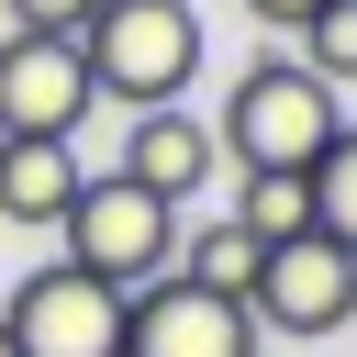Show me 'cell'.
Listing matches in <instances>:
<instances>
[{
    "label": "cell",
    "instance_id": "obj_4",
    "mask_svg": "<svg viewBox=\"0 0 357 357\" xmlns=\"http://www.w3.org/2000/svg\"><path fill=\"white\" fill-rule=\"evenodd\" d=\"M245 324H257V346L268 335H335V324H357V257H335L324 234H290V245H268L257 257V279H245Z\"/></svg>",
    "mask_w": 357,
    "mask_h": 357
},
{
    "label": "cell",
    "instance_id": "obj_2",
    "mask_svg": "<svg viewBox=\"0 0 357 357\" xmlns=\"http://www.w3.org/2000/svg\"><path fill=\"white\" fill-rule=\"evenodd\" d=\"M78 67H89V100L178 112V89L201 67V11L190 0H100L78 22Z\"/></svg>",
    "mask_w": 357,
    "mask_h": 357
},
{
    "label": "cell",
    "instance_id": "obj_14",
    "mask_svg": "<svg viewBox=\"0 0 357 357\" xmlns=\"http://www.w3.org/2000/svg\"><path fill=\"white\" fill-rule=\"evenodd\" d=\"M11 11V33H56V45H78V22L100 11V0H0Z\"/></svg>",
    "mask_w": 357,
    "mask_h": 357
},
{
    "label": "cell",
    "instance_id": "obj_1",
    "mask_svg": "<svg viewBox=\"0 0 357 357\" xmlns=\"http://www.w3.org/2000/svg\"><path fill=\"white\" fill-rule=\"evenodd\" d=\"M346 134V100L301 67V56H257L212 123V145L245 167V178H312V156Z\"/></svg>",
    "mask_w": 357,
    "mask_h": 357
},
{
    "label": "cell",
    "instance_id": "obj_8",
    "mask_svg": "<svg viewBox=\"0 0 357 357\" xmlns=\"http://www.w3.org/2000/svg\"><path fill=\"white\" fill-rule=\"evenodd\" d=\"M212 167H223L212 123H190V112H134V145H123V167H112V178H134L145 201H167V212H178Z\"/></svg>",
    "mask_w": 357,
    "mask_h": 357
},
{
    "label": "cell",
    "instance_id": "obj_6",
    "mask_svg": "<svg viewBox=\"0 0 357 357\" xmlns=\"http://www.w3.org/2000/svg\"><path fill=\"white\" fill-rule=\"evenodd\" d=\"M89 123V67L56 33H0V145H67Z\"/></svg>",
    "mask_w": 357,
    "mask_h": 357
},
{
    "label": "cell",
    "instance_id": "obj_10",
    "mask_svg": "<svg viewBox=\"0 0 357 357\" xmlns=\"http://www.w3.org/2000/svg\"><path fill=\"white\" fill-rule=\"evenodd\" d=\"M257 257L268 245H290V234H312V178H234V212H223Z\"/></svg>",
    "mask_w": 357,
    "mask_h": 357
},
{
    "label": "cell",
    "instance_id": "obj_11",
    "mask_svg": "<svg viewBox=\"0 0 357 357\" xmlns=\"http://www.w3.org/2000/svg\"><path fill=\"white\" fill-rule=\"evenodd\" d=\"M167 279H190V290H212V301H245V279H257V245H245L234 223H190V245L167 257Z\"/></svg>",
    "mask_w": 357,
    "mask_h": 357
},
{
    "label": "cell",
    "instance_id": "obj_13",
    "mask_svg": "<svg viewBox=\"0 0 357 357\" xmlns=\"http://www.w3.org/2000/svg\"><path fill=\"white\" fill-rule=\"evenodd\" d=\"M301 67H312L324 89H346V78H357V0H335V11H312V22H301Z\"/></svg>",
    "mask_w": 357,
    "mask_h": 357
},
{
    "label": "cell",
    "instance_id": "obj_7",
    "mask_svg": "<svg viewBox=\"0 0 357 357\" xmlns=\"http://www.w3.org/2000/svg\"><path fill=\"white\" fill-rule=\"evenodd\" d=\"M123 357H257V324H245V301L156 279V290L123 301Z\"/></svg>",
    "mask_w": 357,
    "mask_h": 357
},
{
    "label": "cell",
    "instance_id": "obj_16",
    "mask_svg": "<svg viewBox=\"0 0 357 357\" xmlns=\"http://www.w3.org/2000/svg\"><path fill=\"white\" fill-rule=\"evenodd\" d=\"M0 357H11V335H0Z\"/></svg>",
    "mask_w": 357,
    "mask_h": 357
},
{
    "label": "cell",
    "instance_id": "obj_15",
    "mask_svg": "<svg viewBox=\"0 0 357 357\" xmlns=\"http://www.w3.org/2000/svg\"><path fill=\"white\" fill-rule=\"evenodd\" d=\"M245 11H257V22H279V33H301V22H312V11H335V0H245Z\"/></svg>",
    "mask_w": 357,
    "mask_h": 357
},
{
    "label": "cell",
    "instance_id": "obj_5",
    "mask_svg": "<svg viewBox=\"0 0 357 357\" xmlns=\"http://www.w3.org/2000/svg\"><path fill=\"white\" fill-rule=\"evenodd\" d=\"M0 335H11V357H123V290H100L89 268L56 257L11 290Z\"/></svg>",
    "mask_w": 357,
    "mask_h": 357
},
{
    "label": "cell",
    "instance_id": "obj_9",
    "mask_svg": "<svg viewBox=\"0 0 357 357\" xmlns=\"http://www.w3.org/2000/svg\"><path fill=\"white\" fill-rule=\"evenodd\" d=\"M78 178H89V167H78L67 145H0V223H45V234H56L67 201H78Z\"/></svg>",
    "mask_w": 357,
    "mask_h": 357
},
{
    "label": "cell",
    "instance_id": "obj_12",
    "mask_svg": "<svg viewBox=\"0 0 357 357\" xmlns=\"http://www.w3.org/2000/svg\"><path fill=\"white\" fill-rule=\"evenodd\" d=\"M312 234H324L335 257H357V123L312 156Z\"/></svg>",
    "mask_w": 357,
    "mask_h": 357
},
{
    "label": "cell",
    "instance_id": "obj_3",
    "mask_svg": "<svg viewBox=\"0 0 357 357\" xmlns=\"http://www.w3.org/2000/svg\"><path fill=\"white\" fill-rule=\"evenodd\" d=\"M67 268H89L100 290H156L167 279V257H178V212L167 201H145L134 178H78V201H67Z\"/></svg>",
    "mask_w": 357,
    "mask_h": 357
}]
</instances>
